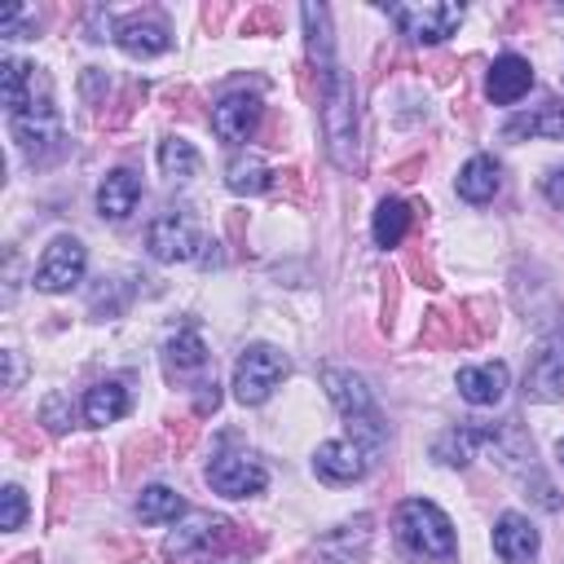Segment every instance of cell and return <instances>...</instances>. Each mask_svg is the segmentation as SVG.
I'll list each match as a JSON object with an SVG mask.
<instances>
[{
    "instance_id": "cell-29",
    "label": "cell",
    "mask_w": 564,
    "mask_h": 564,
    "mask_svg": "<svg viewBox=\"0 0 564 564\" xmlns=\"http://www.w3.org/2000/svg\"><path fill=\"white\" fill-rule=\"evenodd\" d=\"M198 167H203V159H198V150L189 141H181V137H163L159 141V172L167 181H189V176H198Z\"/></svg>"
},
{
    "instance_id": "cell-49",
    "label": "cell",
    "mask_w": 564,
    "mask_h": 564,
    "mask_svg": "<svg viewBox=\"0 0 564 564\" xmlns=\"http://www.w3.org/2000/svg\"><path fill=\"white\" fill-rule=\"evenodd\" d=\"M4 366H9V379H4V388H18V383H22V357H18L13 348L4 352Z\"/></svg>"
},
{
    "instance_id": "cell-3",
    "label": "cell",
    "mask_w": 564,
    "mask_h": 564,
    "mask_svg": "<svg viewBox=\"0 0 564 564\" xmlns=\"http://www.w3.org/2000/svg\"><path fill=\"white\" fill-rule=\"evenodd\" d=\"M397 542L405 546V555L432 560V564H454V555H458L449 516L427 498H405L397 507Z\"/></svg>"
},
{
    "instance_id": "cell-53",
    "label": "cell",
    "mask_w": 564,
    "mask_h": 564,
    "mask_svg": "<svg viewBox=\"0 0 564 564\" xmlns=\"http://www.w3.org/2000/svg\"><path fill=\"white\" fill-rule=\"evenodd\" d=\"M216 564H242V560H216Z\"/></svg>"
},
{
    "instance_id": "cell-7",
    "label": "cell",
    "mask_w": 564,
    "mask_h": 564,
    "mask_svg": "<svg viewBox=\"0 0 564 564\" xmlns=\"http://www.w3.org/2000/svg\"><path fill=\"white\" fill-rule=\"evenodd\" d=\"M520 392H524V401H564V322L538 339V348L524 366Z\"/></svg>"
},
{
    "instance_id": "cell-18",
    "label": "cell",
    "mask_w": 564,
    "mask_h": 564,
    "mask_svg": "<svg viewBox=\"0 0 564 564\" xmlns=\"http://www.w3.org/2000/svg\"><path fill=\"white\" fill-rule=\"evenodd\" d=\"M137 203H141V176H137L132 167L106 172V181L97 185V207H101V216L128 220V216L137 212Z\"/></svg>"
},
{
    "instance_id": "cell-28",
    "label": "cell",
    "mask_w": 564,
    "mask_h": 564,
    "mask_svg": "<svg viewBox=\"0 0 564 564\" xmlns=\"http://www.w3.org/2000/svg\"><path fill=\"white\" fill-rule=\"evenodd\" d=\"M419 344L423 348H458V344H467L463 317L458 313H445V308H427L423 313V326H419Z\"/></svg>"
},
{
    "instance_id": "cell-21",
    "label": "cell",
    "mask_w": 564,
    "mask_h": 564,
    "mask_svg": "<svg viewBox=\"0 0 564 564\" xmlns=\"http://www.w3.org/2000/svg\"><path fill=\"white\" fill-rule=\"evenodd\" d=\"M79 410H84V423H93V427L119 423L128 414V388L119 379H101V383H93L84 392V405Z\"/></svg>"
},
{
    "instance_id": "cell-16",
    "label": "cell",
    "mask_w": 564,
    "mask_h": 564,
    "mask_svg": "<svg viewBox=\"0 0 564 564\" xmlns=\"http://www.w3.org/2000/svg\"><path fill=\"white\" fill-rule=\"evenodd\" d=\"M538 546H542V538H538V529H533L529 516H520V511L498 516V524H494V551H498L502 564H533L538 560Z\"/></svg>"
},
{
    "instance_id": "cell-22",
    "label": "cell",
    "mask_w": 564,
    "mask_h": 564,
    "mask_svg": "<svg viewBox=\"0 0 564 564\" xmlns=\"http://www.w3.org/2000/svg\"><path fill=\"white\" fill-rule=\"evenodd\" d=\"M498 185H502V176H498V163L489 154H471L458 167V181H454L458 198H467V203H489L498 194Z\"/></svg>"
},
{
    "instance_id": "cell-54",
    "label": "cell",
    "mask_w": 564,
    "mask_h": 564,
    "mask_svg": "<svg viewBox=\"0 0 564 564\" xmlns=\"http://www.w3.org/2000/svg\"><path fill=\"white\" fill-rule=\"evenodd\" d=\"M286 564H295V560H286Z\"/></svg>"
},
{
    "instance_id": "cell-45",
    "label": "cell",
    "mask_w": 564,
    "mask_h": 564,
    "mask_svg": "<svg viewBox=\"0 0 564 564\" xmlns=\"http://www.w3.org/2000/svg\"><path fill=\"white\" fill-rule=\"evenodd\" d=\"M273 185H278L282 194H291V198L304 194V176H300V167H282V172H273Z\"/></svg>"
},
{
    "instance_id": "cell-12",
    "label": "cell",
    "mask_w": 564,
    "mask_h": 564,
    "mask_svg": "<svg viewBox=\"0 0 564 564\" xmlns=\"http://www.w3.org/2000/svg\"><path fill=\"white\" fill-rule=\"evenodd\" d=\"M370 516H352L313 542V564H361L370 551Z\"/></svg>"
},
{
    "instance_id": "cell-15",
    "label": "cell",
    "mask_w": 564,
    "mask_h": 564,
    "mask_svg": "<svg viewBox=\"0 0 564 564\" xmlns=\"http://www.w3.org/2000/svg\"><path fill=\"white\" fill-rule=\"evenodd\" d=\"M115 44H119L128 57H159V53H167L172 31H167V22H163L154 9H145V13H132V18L119 22Z\"/></svg>"
},
{
    "instance_id": "cell-50",
    "label": "cell",
    "mask_w": 564,
    "mask_h": 564,
    "mask_svg": "<svg viewBox=\"0 0 564 564\" xmlns=\"http://www.w3.org/2000/svg\"><path fill=\"white\" fill-rule=\"evenodd\" d=\"M454 70H458V66H454V62H445V57H441V62H432V79H436V84H449V79H454Z\"/></svg>"
},
{
    "instance_id": "cell-6",
    "label": "cell",
    "mask_w": 564,
    "mask_h": 564,
    "mask_svg": "<svg viewBox=\"0 0 564 564\" xmlns=\"http://www.w3.org/2000/svg\"><path fill=\"white\" fill-rule=\"evenodd\" d=\"M291 375V361L282 348L273 344H251L242 348V357L234 361V397L242 405H264L273 397V388Z\"/></svg>"
},
{
    "instance_id": "cell-51",
    "label": "cell",
    "mask_w": 564,
    "mask_h": 564,
    "mask_svg": "<svg viewBox=\"0 0 564 564\" xmlns=\"http://www.w3.org/2000/svg\"><path fill=\"white\" fill-rule=\"evenodd\" d=\"M9 564H40V555H35V551H26V555H18V560H9Z\"/></svg>"
},
{
    "instance_id": "cell-5",
    "label": "cell",
    "mask_w": 564,
    "mask_h": 564,
    "mask_svg": "<svg viewBox=\"0 0 564 564\" xmlns=\"http://www.w3.org/2000/svg\"><path fill=\"white\" fill-rule=\"evenodd\" d=\"M203 247H207L203 225H198L185 207H167V212H159V216L150 220V229H145V251H150L154 260H163V264L198 260Z\"/></svg>"
},
{
    "instance_id": "cell-4",
    "label": "cell",
    "mask_w": 564,
    "mask_h": 564,
    "mask_svg": "<svg viewBox=\"0 0 564 564\" xmlns=\"http://www.w3.org/2000/svg\"><path fill=\"white\" fill-rule=\"evenodd\" d=\"M9 132H13L18 150H22L31 163H48V159L62 154V145H66V141H62V115H57V106H53V84H48L44 70H40V79H35L31 101L9 115Z\"/></svg>"
},
{
    "instance_id": "cell-39",
    "label": "cell",
    "mask_w": 564,
    "mask_h": 564,
    "mask_svg": "<svg viewBox=\"0 0 564 564\" xmlns=\"http://www.w3.org/2000/svg\"><path fill=\"white\" fill-rule=\"evenodd\" d=\"M405 269H410V278H414L419 286H427V291H441V273L432 269V260H427L419 247H410V251H405Z\"/></svg>"
},
{
    "instance_id": "cell-46",
    "label": "cell",
    "mask_w": 564,
    "mask_h": 564,
    "mask_svg": "<svg viewBox=\"0 0 564 564\" xmlns=\"http://www.w3.org/2000/svg\"><path fill=\"white\" fill-rule=\"evenodd\" d=\"M167 106H172L181 119H189V115H194V88H185V84L172 88V93H167Z\"/></svg>"
},
{
    "instance_id": "cell-19",
    "label": "cell",
    "mask_w": 564,
    "mask_h": 564,
    "mask_svg": "<svg viewBox=\"0 0 564 564\" xmlns=\"http://www.w3.org/2000/svg\"><path fill=\"white\" fill-rule=\"evenodd\" d=\"M458 397L471 405H498L507 397V366L502 361H485V366H463L458 370Z\"/></svg>"
},
{
    "instance_id": "cell-32",
    "label": "cell",
    "mask_w": 564,
    "mask_h": 564,
    "mask_svg": "<svg viewBox=\"0 0 564 564\" xmlns=\"http://www.w3.org/2000/svg\"><path fill=\"white\" fill-rule=\"evenodd\" d=\"M40 423H44L53 436H66V432L75 427V405H70V397H66V392H48L44 405H40Z\"/></svg>"
},
{
    "instance_id": "cell-25",
    "label": "cell",
    "mask_w": 564,
    "mask_h": 564,
    "mask_svg": "<svg viewBox=\"0 0 564 564\" xmlns=\"http://www.w3.org/2000/svg\"><path fill=\"white\" fill-rule=\"evenodd\" d=\"M410 220H414V207L401 203V198H379L375 207V220H370V234H375V247H401L405 234H410Z\"/></svg>"
},
{
    "instance_id": "cell-13",
    "label": "cell",
    "mask_w": 564,
    "mask_h": 564,
    "mask_svg": "<svg viewBox=\"0 0 564 564\" xmlns=\"http://www.w3.org/2000/svg\"><path fill=\"white\" fill-rule=\"evenodd\" d=\"M163 370H167V379H181V383H194V388L216 379L212 375V352H207L198 330H181L163 344Z\"/></svg>"
},
{
    "instance_id": "cell-11",
    "label": "cell",
    "mask_w": 564,
    "mask_h": 564,
    "mask_svg": "<svg viewBox=\"0 0 564 564\" xmlns=\"http://www.w3.org/2000/svg\"><path fill=\"white\" fill-rule=\"evenodd\" d=\"M264 123V101L256 93H229L212 106V132L225 141V145H238V141H251Z\"/></svg>"
},
{
    "instance_id": "cell-30",
    "label": "cell",
    "mask_w": 564,
    "mask_h": 564,
    "mask_svg": "<svg viewBox=\"0 0 564 564\" xmlns=\"http://www.w3.org/2000/svg\"><path fill=\"white\" fill-rule=\"evenodd\" d=\"M458 317H463V335H467V344H485V339L498 330V304L485 300V295L467 300V304L458 308Z\"/></svg>"
},
{
    "instance_id": "cell-52",
    "label": "cell",
    "mask_w": 564,
    "mask_h": 564,
    "mask_svg": "<svg viewBox=\"0 0 564 564\" xmlns=\"http://www.w3.org/2000/svg\"><path fill=\"white\" fill-rule=\"evenodd\" d=\"M555 458H560V467H564V436L555 441Z\"/></svg>"
},
{
    "instance_id": "cell-23",
    "label": "cell",
    "mask_w": 564,
    "mask_h": 564,
    "mask_svg": "<svg viewBox=\"0 0 564 564\" xmlns=\"http://www.w3.org/2000/svg\"><path fill=\"white\" fill-rule=\"evenodd\" d=\"M485 441H489V423L485 427H449L432 441V458L445 467H467Z\"/></svg>"
},
{
    "instance_id": "cell-33",
    "label": "cell",
    "mask_w": 564,
    "mask_h": 564,
    "mask_svg": "<svg viewBox=\"0 0 564 564\" xmlns=\"http://www.w3.org/2000/svg\"><path fill=\"white\" fill-rule=\"evenodd\" d=\"M35 31H40V13H35V9L18 4V9H4V13H0V35H9V40H31Z\"/></svg>"
},
{
    "instance_id": "cell-35",
    "label": "cell",
    "mask_w": 564,
    "mask_h": 564,
    "mask_svg": "<svg viewBox=\"0 0 564 564\" xmlns=\"http://www.w3.org/2000/svg\"><path fill=\"white\" fill-rule=\"evenodd\" d=\"M0 529L4 533H13V529H22V520H26V494L18 489V485H4V494H0Z\"/></svg>"
},
{
    "instance_id": "cell-10",
    "label": "cell",
    "mask_w": 564,
    "mask_h": 564,
    "mask_svg": "<svg viewBox=\"0 0 564 564\" xmlns=\"http://www.w3.org/2000/svg\"><path fill=\"white\" fill-rule=\"evenodd\" d=\"M207 485L225 498H251L269 485V471L256 454H216L207 463Z\"/></svg>"
},
{
    "instance_id": "cell-47",
    "label": "cell",
    "mask_w": 564,
    "mask_h": 564,
    "mask_svg": "<svg viewBox=\"0 0 564 564\" xmlns=\"http://www.w3.org/2000/svg\"><path fill=\"white\" fill-rule=\"evenodd\" d=\"M419 172H423V154H414V159H405V163H397V167H392V176H397V181H405V185H410V181H419Z\"/></svg>"
},
{
    "instance_id": "cell-1",
    "label": "cell",
    "mask_w": 564,
    "mask_h": 564,
    "mask_svg": "<svg viewBox=\"0 0 564 564\" xmlns=\"http://www.w3.org/2000/svg\"><path fill=\"white\" fill-rule=\"evenodd\" d=\"M322 137H326V154L339 172H361V123H357V88L348 79V70L330 66L326 84H322Z\"/></svg>"
},
{
    "instance_id": "cell-31",
    "label": "cell",
    "mask_w": 564,
    "mask_h": 564,
    "mask_svg": "<svg viewBox=\"0 0 564 564\" xmlns=\"http://www.w3.org/2000/svg\"><path fill=\"white\" fill-rule=\"evenodd\" d=\"M159 454H163V445H159V436H132L128 445H123V480H137V471L141 467H150V463H159Z\"/></svg>"
},
{
    "instance_id": "cell-17",
    "label": "cell",
    "mask_w": 564,
    "mask_h": 564,
    "mask_svg": "<svg viewBox=\"0 0 564 564\" xmlns=\"http://www.w3.org/2000/svg\"><path fill=\"white\" fill-rule=\"evenodd\" d=\"M529 88H533V66H529V57H520V53H502V57H494L489 79H485L489 101L511 106V101H520Z\"/></svg>"
},
{
    "instance_id": "cell-26",
    "label": "cell",
    "mask_w": 564,
    "mask_h": 564,
    "mask_svg": "<svg viewBox=\"0 0 564 564\" xmlns=\"http://www.w3.org/2000/svg\"><path fill=\"white\" fill-rule=\"evenodd\" d=\"M176 516H185V498L167 485H145L137 498V520L141 524H176Z\"/></svg>"
},
{
    "instance_id": "cell-36",
    "label": "cell",
    "mask_w": 564,
    "mask_h": 564,
    "mask_svg": "<svg viewBox=\"0 0 564 564\" xmlns=\"http://www.w3.org/2000/svg\"><path fill=\"white\" fill-rule=\"evenodd\" d=\"M282 31V13L273 4H260V9H247L242 18V35H278Z\"/></svg>"
},
{
    "instance_id": "cell-37",
    "label": "cell",
    "mask_w": 564,
    "mask_h": 564,
    "mask_svg": "<svg viewBox=\"0 0 564 564\" xmlns=\"http://www.w3.org/2000/svg\"><path fill=\"white\" fill-rule=\"evenodd\" d=\"M137 101H145V84H128L123 93H119V101H115V110L101 119L106 128H123L128 119H132V110H137Z\"/></svg>"
},
{
    "instance_id": "cell-2",
    "label": "cell",
    "mask_w": 564,
    "mask_h": 564,
    "mask_svg": "<svg viewBox=\"0 0 564 564\" xmlns=\"http://www.w3.org/2000/svg\"><path fill=\"white\" fill-rule=\"evenodd\" d=\"M322 388H326V397L335 401V410L344 414L348 441H357V445L375 458V454L388 445V423H383V414H379V405H375L366 379H361L357 370L326 366V370H322Z\"/></svg>"
},
{
    "instance_id": "cell-8",
    "label": "cell",
    "mask_w": 564,
    "mask_h": 564,
    "mask_svg": "<svg viewBox=\"0 0 564 564\" xmlns=\"http://www.w3.org/2000/svg\"><path fill=\"white\" fill-rule=\"evenodd\" d=\"M383 13H388V18L401 26V35L414 40V44H441V40H449V35L458 31V22H463V4H388Z\"/></svg>"
},
{
    "instance_id": "cell-34",
    "label": "cell",
    "mask_w": 564,
    "mask_h": 564,
    "mask_svg": "<svg viewBox=\"0 0 564 564\" xmlns=\"http://www.w3.org/2000/svg\"><path fill=\"white\" fill-rule=\"evenodd\" d=\"M4 436H9V441L22 449V454H40V445H44V441H40V432H35V423H26V419H22L13 405L4 410Z\"/></svg>"
},
{
    "instance_id": "cell-44",
    "label": "cell",
    "mask_w": 564,
    "mask_h": 564,
    "mask_svg": "<svg viewBox=\"0 0 564 564\" xmlns=\"http://www.w3.org/2000/svg\"><path fill=\"white\" fill-rule=\"evenodd\" d=\"M110 31H119V26L110 22V13H106V9H88V40H115Z\"/></svg>"
},
{
    "instance_id": "cell-20",
    "label": "cell",
    "mask_w": 564,
    "mask_h": 564,
    "mask_svg": "<svg viewBox=\"0 0 564 564\" xmlns=\"http://www.w3.org/2000/svg\"><path fill=\"white\" fill-rule=\"evenodd\" d=\"M502 137H507V141H524V137L564 141V101H560V97H551L546 106H538V110H529V115H516V119H507Z\"/></svg>"
},
{
    "instance_id": "cell-9",
    "label": "cell",
    "mask_w": 564,
    "mask_h": 564,
    "mask_svg": "<svg viewBox=\"0 0 564 564\" xmlns=\"http://www.w3.org/2000/svg\"><path fill=\"white\" fill-rule=\"evenodd\" d=\"M84 264H88L84 242L70 238V234H57V238L44 247V256H40L31 282H35V291H44V295H62V291H70V286L84 278Z\"/></svg>"
},
{
    "instance_id": "cell-48",
    "label": "cell",
    "mask_w": 564,
    "mask_h": 564,
    "mask_svg": "<svg viewBox=\"0 0 564 564\" xmlns=\"http://www.w3.org/2000/svg\"><path fill=\"white\" fill-rule=\"evenodd\" d=\"M225 18H229V9H225V4H207V9H203V26H207V31H220V26H225Z\"/></svg>"
},
{
    "instance_id": "cell-43",
    "label": "cell",
    "mask_w": 564,
    "mask_h": 564,
    "mask_svg": "<svg viewBox=\"0 0 564 564\" xmlns=\"http://www.w3.org/2000/svg\"><path fill=\"white\" fill-rule=\"evenodd\" d=\"M542 194H546V203H551V207H560V212H564V167H551V172L542 176Z\"/></svg>"
},
{
    "instance_id": "cell-24",
    "label": "cell",
    "mask_w": 564,
    "mask_h": 564,
    "mask_svg": "<svg viewBox=\"0 0 564 564\" xmlns=\"http://www.w3.org/2000/svg\"><path fill=\"white\" fill-rule=\"evenodd\" d=\"M304 35H308V62L326 75L335 66V35H330V9L326 4H304Z\"/></svg>"
},
{
    "instance_id": "cell-27",
    "label": "cell",
    "mask_w": 564,
    "mask_h": 564,
    "mask_svg": "<svg viewBox=\"0 0 564 564\" xmlns=\"http://www.w3.org/2000/svg\"><path fill=\"white\" fill-rule=\"evenodd\" d=\"M225 185H229L234 194H264V189L273 185V172H269L256 154H234V159L225 163Z\"/></svg>"
},
{
    "instance_id": "cell-41",
    "label": "cell",
    "mask_w": 564,
    "mask_h": 564,
    "mask_svg": "<svg viewBox=\"0 0 564 564\" xmlns=\"http://www.w3.org/2000/svg\"><path fill=\"white\" fill-rule=\"evenodd\" d=\"M167 432H172V445H176V454H185L189 445H194V436H198V423L194 419H167Z\"/></svg>"
},
{
    "instance_id": "cell-38",
    "label": "cell",
    "mask_w": 564,
    "mask_h": 564,
    "mask_svg": "<svg viewBox=\"0 0 564 564\" xmlns=\"http://www.w3.org/2000/svg\"><path fill=\"white\" fill-rule=\"evenodd\" d=\"M397 304H401V286H397V273L388 269L383 273V291H379V326L392 335V326H397Z\"/></svg>"
},
{
    "instance_id": "cell-14",
    "label": "cell",
    "mask_w": 564,
    "mask_h": 564,
    "mask_svg": "<svg viewBox=\"0 0 564 564\" xmlns=\"http://www.w3.org/2000/svg\"><path fill=\"white\" fill-rule=\"evenodd\" d=\"M370 467V454L357 445V441H322L317 454H313V471L326 480V485H352L361 480Z\"/></svg>"
},
{
    "instance_id": "cell-42",
    "label": "cell",
    "mask_w": 564,
    "mask_h": 564,
    "mask_svg": "<svg viewBox=\"0 0 564 564\" xmlns=\"http://www.w3.org/2000/svg\"><path fill=\"white\" fill-rule=\"evenodd\" d=\"M216 405H220V383L216 379L198 383L194 388V414H216Z\"/></svg>"
},
{
    "instance_id": "cell-40",
    "label": "cell",
    "mask_w": 564,
    "mask_h": 564,
    "mask_svg": "<svg viewBox=\"0 0 564 564\" xmlns=\"http://www.w3.org/2000/svg\"><path fill=\"white\" fill-rule=\"evenodd\" d=\"M79 88H84V101H88V106H97V101H101V93L110 88V79H106V70H101V66H88V70L79 75Z\"/></svg>"
}]
</instances>
